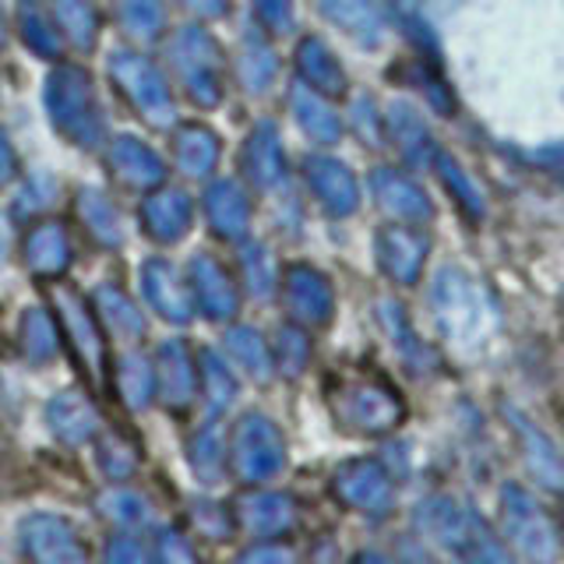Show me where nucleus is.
Masks as SVG:
<instances>
[{
    "label": "nucleus",
    "instance_id": "1",
    "mask_svg": "<svg viewBox=\"0 0 564 564\" xmlns=\"http://www.w3.org/2000/svg\"><path fill=\"white\" fill-rule=\"evenodd\" d=\"M46 113L61 138L75 145H96L102 134L99 102L93 93V78L82 67L57 64L46 78Z\"/></svg>",
    "mask_w": 564,
    "mask_h": 564
},
{
    "label": "nucleus",
    "instance_id": "2",
    "mask_svg": "<svg viewBox=\"0 0 564 564\" xmlns=\"http://www.w3.org/2000/svg\"><path fill=\"white\" fill-rule=\"evenodd\" d=\"M229 458H234V469L243 480H269L282 469V434L272 420L264 416H243L234 431V445H229Z\"/></svg>",
    "mask_w": 564,
    "mask_h": 564
},
{
    "label": "nucleus",
    "instance_id": "3",
    "mask_svg": "<svg viewBox=\"0 0 564 564\" xmlns=\"http://www.w3.org/2000/svg\"><path fill=\"white\" fill-rule=\"evenodd\" d=\"M501 516L505 525L516 546L533 561H554L557 554V543H554V529L546 522L543 508L529 498L525 490L519 487H505V501H501Z\"/></svg>",
    "mask_w": 564,
    "mask_h": 564
},
{
    "label": "nucleus",
    "instance_id": "4",
    "mask_svg": "<svg viewBox=\"0 0 564 564\" xmlns=\"http://www.w3.org/2000/svg\"><path fill=\"white\" fill-rule=\"evenodd\" d=\"M335 494L360 511H384L392 508V480L388 473L370 463V458H357V463H346L335 476Z\"/></svg>",
    "mask_w": 564,
    "mask_h": 564
},
{
    "label": "nucleus",
    "instance_id": "5",
    "mask_svg": "<svg viewBox=\"0 0 564 564\" xmlns=\"http://www.w3.org/2000/svg\"><path fill=\"white\" fill-rule=\"evenodd\" d=\"M339 416L349 423V427H360V431H388L395 427L399 416H402V405L384 392V388L375 384H360V388H349L346 399L339 402Z\"/></svg>",
    "mask_w": 564,
    "mask_h": 564
},
{
    "label": "nucleus",
    "instance_id": "6",
    "mask_svg": "<svg viewBox=\"0 0 564 564\" xmlns=\"http://www.w3.org/2000/svg\"><path fill=\"white\" fill-rule=\"evenodd\" d=\"M70 261V243L61 223H43L25 237V264L40 275H61Z\"/></svg>",
    "mask_w": 564,
    "mask_h": 564
},
{
    "label": "nucleus",
    "instance_id": "7",
    "mask_svg": "<svg viewBox=\"0 0 564 564\" xmlns=\"http://www.w3.org/2000/svg\"><path fill=\"white\" fill-rule=\"evenodd\" d=\"M519 423V434H522V452H525V463L533 469V476L551 490H564V455L546 441L533 423L516 420Z\"/></svg>",
    "mask_w": 564,
    "mask_h": 564
},
{
    "label": "nucleus",
    "instance_id": "8",
    "mask_svg": "<svg viewBox=\"0 0 564 564\" xmlns=\"http://www.w3.org/2000/svg\"><path fill=\"white\" fill-rule=\"evenodd\" d=\"M237 516L254 533H282V529L293 525L296 511L293 501L282 498V494H251L237 505Z\"/></svg>",
    "mask_w": 564,
    "mask_h": 564
},
{
    "label": "nucleus",
    "instance_id": "9",
    "mask_svg": "<svg viewBox=\"0 0 564 564\" xmlns=\"http://www.w3.org/2000/svg\"><path fill=\"white\" fill-rule=\"evenodd\" d=\"M18 32H22V40L32 53H40V57L46 61H57L61 50H64V35L57 29V22L53 18H46L40 8H22V14H18Z\"/></svg>",
    "mask_w": 564,
    "mask_h": 564
},
{
    "label": "nucleus",
    "instance_id": "10",
    "mask_svg": "<svg viewBox=\"0 0 564 564\" xmlns=\"http://www.w3.org/2000/svg\"><path fill=\"white\" fill-rule=\"evenodd\" d=\"M53 22H57L61 35H67L75 46H93L96 43V29L99 18L88 0H53Z\"/></svg>",
    "mask_w": 564,
    "mask_h": 564
},
{
    "label": "nucleus",
    "instance_id": "11",
    "mask_svg": "<svg viewBox=\"0 0 564 564\" xmlns=\"http://www.w3.org/2000/svg\"><path fill=\"white\" fill-rule=\"evenodd\" d=\"M110 170H117L128 184L141 181H159V163L145 152V145H138L131 138H120L110 152Z\"/></svg>",
    "mask_w": 564,
    "mask_h": 564
},
{
    "label": "nucleus",
    "instance_id": "12",
    "mask_svg": "<svg viewBox=\"0 0 564 564\" xmlns=\"http://www.w3.org/2000/svg\"><path fill=\"white\" fill-rule=\"evenodd\" d=\"M145 226L152 229V237H181V229L187 226V205L181 194H163L145 205Z\"/></svg>",
    "mask_w": 564,
    "mask_h": 564
},
{
    "label": "nucleus",
    "instance_id": "13",
    "mask_svg": "<svg viewBox=\"0 0 564 564\" xmlns=\"http://www.w3.org/2000/svg\"><path fill=\"white\" fill-rule=\"evenodd\" d=\"M145 290L152 296V304L163 314L176 317V322H184L187 317V300L181 296V290H176V282H173L166 264H152V269L145 272Z\"/></svg>",
    "mask_w": 564,
    "mask_h": 564
},
{
    "label": "nucleus",
    "instance_id": "14",
    "mask_svg": "<svg viewBox=\"0 0 564 564\" xmlns=\"http://www.w3.org/2000/svg\"><path fill=\"white\" fill-rule=\"evenodd\" d=\"M78 208H82V219L93 226L96 237L117 240V219H113V212H110V205H106V198H102L99 191H85Z\"/></svg>",
    "mask_w": 564,
    "mask_h": 564
},
{
    "label": "nucleus",
    "instance_id": "15",
    "mask_svg": "<svg viewBox=\"0 0 564 564\" xmlns=\"http://www.w3.org/2000/svg\"><path fill=\"white\" fill-rule=\"evenodd\" d=\"M198 282H202V293H205V307H208L212 314L234 311V296H229V290H219V286H223V275H219L216 264L202 261V264H198Z\"/></svg>",
    "mask_w": 564,
    "mask_h": 564
},
{
    "label": "nucleus",
    "instance_id": "16",
    "mask_svg": "<svg viewBox=\"0 0 564 564\" xmlns=\"http://www.w3.org/2000/svg\"><path fill=\"white\" fill-rule=\"evenodd\" d=\"M53 339H57V332L50 328V317L32 311L25 314V349L35 352V360H46V352L53 349Z\"/></svg>",
    "mask_w": 564,
    "mask_h": 564
},
{
    "label": "nucleus",
    "instance_id": "17",
    "mask_svg": "<svg viewBox=\"0 0 564 564\" xmlns=\"http://www.w3.org/2000/svg\"><path fill=\"white\" fill-rule=\"evenodd\" d=\"M237 564H296V561L282 546H258V551H247Z\"/></svg>",
    "mask_w": 564,
    "mask_h": 564
},
{
    "label": "nucleus",
    "instance_id": "18",
    "mask_svg": "<svg viewBox=\"0 0 564 564\" xmlns=\"http://www.w3.org/2000/svg\"><path fill=\"white\" fill-rule=\"evenodd\" d=\"M163 564H198V557L191 554V546L181 536H163Z\"/></svg>",
    "mask_w": 564,
    "mask_h": 564
},
{
    "label": "nucleus",
    "instance_id": "19",
    "mask_svg": "<svg viewBox=\"0 0 564 564\" xmlns=\"http://www.w3.org/2000/svg\"><path fill=\"white\" fill-rule=\"evenodd\" d=\"M110 564H145V554H141V546L131 543V540H117L110 546Z\"/></svg>",
    "mask_w": 564,
    "mask_h": 564
},
{
    "label": "nucleus",
    "instance_id": "20",
    "mask_svg": "<svg viewBox=\"0 0 564 564\" xmlns=\"http://www.w3.org/2000/svg\"><path fill=\"white\" fill-rule=\"evenodd\" d=\"M14 173H18V155H14V149H11L8 134L0 131V184H8Z\"/></svg>",
    "mask_w": 564,
    "mask_h": 564
},
{
    "label": "nucleus",
    "instance_id": "21",
    "mask_svg": "<svg viewBox=\"0 0 564 564\" xmlns=\"http://www.w3.org/2000/svg\"><path fill=\"white\" fill-rule=\"evenodd\" d=\"M360 564H392L388 557H378V554H367V557H360Z\"/></svg>",
    "mask_w": 564,
    "mask_h": 564
}]
</instances>
